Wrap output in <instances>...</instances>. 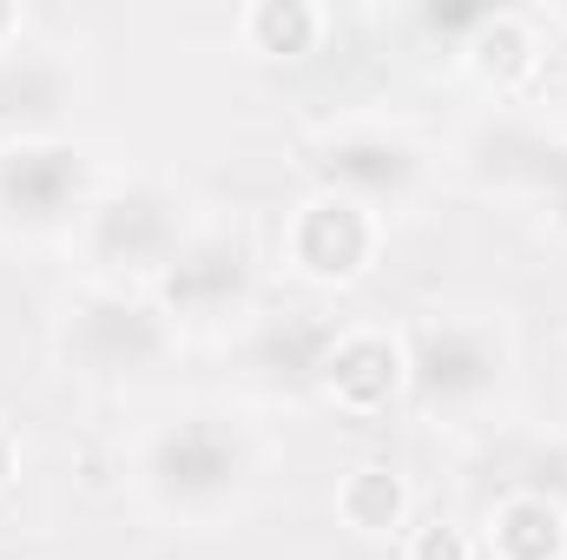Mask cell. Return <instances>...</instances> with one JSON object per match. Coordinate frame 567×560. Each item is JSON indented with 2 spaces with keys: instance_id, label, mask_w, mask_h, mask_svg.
Wrapping results in <instances>:
<instances>
[{
  "instance_id": "obj_1",
  "label": "cell",
  "mask_w": 567,
  "mask_h": 560,
  "mask_svg": "<svg viewBox=\"0 0 567 560\" xmlns=\"http://www.w3.org/2000/svg\"><path fill=\"white\" fill-rule=\"evenodd\" d=\"M265 475L258 435L218 403H185L152 416L126 442V481L145 515L172 528H225Z\"/></svg>"
},
{
  "instance_id": "obj_2",
  "label": "cell",
  "mask_w": 567,
  "mask_h": 560,
  "mask_svg": "<svg viewBox=\"0 0 567 560\" xmlns=\"http://www.w3.org/2000/svg\"><path fill=\"white\" fill-rule=\"evenodd\" d=\"M410 350V409L435 428L482 422L522 370V343L502 310H429L403 336Z\"/></svg>"
},
{
  "instance_id": "obj_3",
  "label": "cell",
  "mask_w": 567,
  "mask_h": 560,
  "mask_svg": "<svg viewBox=\"0 0 567 560\" xmlns=\"http://www.w3.org/2000/svg\"><path fill=\"white\" fill-rule=\"evenodd\" d=\"M192 231H198V211H192V198L178 185H165V178H113V185H100V198L66 231V251L80 265V283L145 290L178 258V245Z\"/></svg>"
},
{
  "instance_id": "obj_4",
  "label": "cell",
  "mask_w": 567,
  "mask_h": 560,
  "mask_svg": "<svg viewBox=\"0 0 567 560\" xmlns=\"http://www.w3.org/2000/svg\"><path fill=\"white\" fill-rule=\"evenodd\" d=\"M53 363L73 383L93 390H133L152 383L178 356V330L158 317V303L126 283H80L53 310Z\"/></svg>"
},
{
  "instance_id": "obj_5",
  "label": "cell",
  "mask_w": 567,
  "mask_h": 560,
  "mask_svg": "<svg viewBox=\"0 0 567 560\" xmlns=\"http://www.w3.org/2000/svg\"><path fill=\"white\" fill-rule=\"evenodd\" d=\"M455 172L488 198H522L555 238H567V126L502 106L455 139Z\"/></svg>"
},
{
  "instance_id": "obj_6",
  "label": "cell",
  "mask_w": 567,
  "mask_h": 560,
  "mask_svg": "<svg viewBox=\"0 0 567 560\" xmlns=\"http://www.w3.org/2000/svg\"><path fill=\"white\" fill-rule=\"evenodd\" d=\"M303 172L317 191L357 198L363 211H377L390 225V218L423 205L435 158H429V145H416L410 133H396L383 120H343V126H323L303 145Z\"/></svg>"
},
{
  "instance_id": "obj_7",
  "label": "cell",
  "mask_w": 567,
  "mask_h": 560,
  "mask_svg": "<svg viewBox=\"0 0 567 560\" xmlns=\"http://www.w3.org/2000/svg\"><path fill=\"white\" fill-rule=\"evenodd\" d=\"M145 297L158 303V317L185 336V330H231L258 317V251L245 231L231 225H205L178 245V258L145 283Z\"/></svg>"
},
{
  "instance_id": "obj_8",
  "label": "cell",
  "mask_w": 567,
  "mask_h": 560,
  "mask_svg": "<svg viewBox=\"0 0 567 560\" xmlns=\"http://www.w3.org/2000/svg\"><path fill=\"white\" fill-rule=\"evenodd\" d=\"M100 158L73 139H0V238H66L100 198Z\"/></svg>"
},
{
  "instance_id": "obj_9",
  "label": "cell",
  "mask_w": 567,
  "mask_h": 560,
  "mask_svg": "<svg viewBox=\"0 0 567 560\" xmlns=\"http://www.w3.org/2000/svg\"><path fill=\"white\" fill-rule=\"evenodd\" d=\"M390 225L337 191H303L278 218V271L303 290H350L383 265Z\"/></svg>"
},
{
  "instance_id": "obj_10",
  "label": "cell",
  "mask_w": 567,
  "mask_h": 560,
  "mask_svg": "<svg viewBox=\"0 0 567 560\" xmlns=\"http://www.w3.org/2000/svg\"><path fill=\"white\" fill-rule=\"evenodd\" d=\"M317 396L350 422H383L396 403H410V350L383 323H343L323 350Z\"/></svg>"
},
{
  "instance_id": "obj_11",
  "label": "cell",
  "mask_w": 567,
  "mask_h": 560,
  "mask_svg": "<svg viewBox=\"0 0 567 560\" xmlns=\"http://www.w3.org/2000/svg\"><path fill=\"white\" fill-rule=\"evenodd\" d=\"M80 93L86 80L66 60V46L20 40L13 53H0V139H66Z\"/></svg>"
},
{
  "instance_id": "obj_12",
  "label": "cell",
  "mask_w": 567,
  "mask_h": 560,
  "mask_svg": "<svg viewBox=\"0 0 567 560\" xmlns=\"http://www.w3.org/2000/svg\"><path fill=\"white\" fill-rule=\"evenodd\" d=\"M455 60L495 106H522L548 73V27L535 20V7H488L455 40Z\"/></svg>"
},
{
  "instance_id": "obj_13",
  "label": "cell",
  "mask_w": 567,
  "mask_h": 560,
  "mask_svg": "<svg viewBox=\"0 0 567 560\" xmlns=\"http://www.w3.org/2000/svg\"><path fill=\"white\" fill-rule=\"evenodd\" d=\"M337 317L330 310H284V317H251L245 330V370L265 390H317L323 350L337 343Z\"/></svg>"
},
{
  "instance_id": "obj_14",
  "label": "cell",
  "mask_w": 567,
  "mask_h": 560,
  "mask_svg": "<svg viewBox=\"0 0 567 560\" xmlns=\"http://www.w3.org/2000/svg\"><path fill=\"white\" fill-rule=\"evenodd\" d=\"M330 508H337V528L357 541H403L416 521V488L396 462H357L337 475Z\"/></svg>"
},
{
  "instance_id": "obj_15",
  "label": "cell",
  "mask_w": 567,
  "mask_h": 560,
  "mask_svg": "<svg viewBox=\"0 0 567 560\" xmlns=\"http://www.w3.org/2000/svg\"><path fill=\"white\" fill-rule=\"evenodd\" d=\"M482 554L488 560H561L567 554V501L548 488H508L482 515Z\"/></svg>"
},
{
  "instance_id": "obj_16",
  "label": "cell",
  "mask_w": 567,
  "mask_h": 560,
  "mask_svg": "<svg viewBox=\"0 0 567 560\" xmlns=\"http://www.w3.org/2000/svg\"><path fill=\"white\" fill-rule=\"evenodd\" d=\"M231 33H238V46H245L251 60H265V66H297V60L323 53L330 13H323L317 0H245V7L231 13Z\"/></svg>"
},
{
  "instance_id": "obj_17",
  "label": "cell",
  "mask_w": 567,
  "mask_h": 560,
  "mask_svg": "<svg viewBox=\"0 0 567 560\" xmlns=\"http://www.w3.org/2000/svg\"><path fill=\"white\" fill-rule=\"evenodd\" d=\"M403 560H482V541L449 515H423L403 535Z\"/></svg>"
},
{
  "instance_id": "obj_18",
  "label": "cell",
  "mask_w": 567,
  "mask_h": 560,
  "mask_svg": "<svg viewBox=\"0 0 567 560\" xmlns=\"http://www.w3.org/2000/svg\"><path fill=\"white\" fill-rule=\"evenodd\" d=\"M20 468H27V448H20L13 422H0V495H13V488H20Z\"/></svg>"
},
{
  "instance_id": "obj_19",
  "label": "cell",
  "mask_w": 567,
  "mask_h": 560,
  "mask_svg": "<svg viewBox=\"0 0 567 560\" xmlns=\"http://www.w3.org/2000/svg\"><path fill=\"white\" fill-rule=\"evenodd\" d=\"M27 40V7H13V0H0V53H13Z\"/></svg>"
},
{
  "instance_id": "obj_20",
  "label": "cell",
  "mask_w": 567,
  "mask_h": 560,
  "mask_svg": "<svg viewBox=\"0 0 567 560\" xmlns=\"http://www.w3.org/2000/svg\"><path fill=\"white\" fill-rule=\"evenodd\" d=\"M535 20L548 27V40H555V33L567 40V0H555V7H535Z\"/></svg>"
},
{
  "instance_id": "obj_21",
  "label": "cell",
  "mask_w": 567,
  "mask_h": 560,
  "mask_svg": "<svg viewBox=\"0 0 567 560\" xmlns=\"http://www.w3.org/2000/svg\"><path fill=\"white\" fill-rule=\"evenodd\" d=\"M561 390H567V350H561Z\"/></svg>"
},
{
  "instance_id": "obj_22",
  "label": "cell",
  "mask_w": 567,
  "mask_h": 560,
  "mask_svg": "<svg viewBox=\"0 0 567 560\" xmlns=\"http://www.w3.org/2000/svg\"><path fill=\"white\" fill-rule=\"evenodd\" d=\"M561 560H567V554H561Z\"/></svg>"
}]
</instances>
